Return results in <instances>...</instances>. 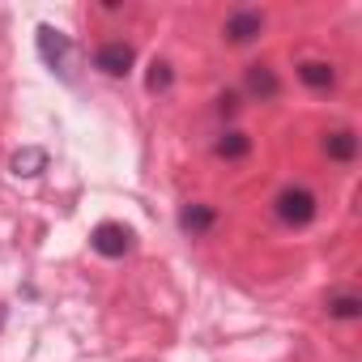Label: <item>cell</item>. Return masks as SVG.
<instances>
[{"label":"cell","mask_w":362,"mask_h":362,"mask_svg":"<svg viewBox=\"0 0 362 362\" xmlns=\"http://www.w3.org/2000/svg\"><path fill=\"white\" fill-rule=\"evenodd\" d=\"M47 149H39V145H26V149H18L13 158H9V170L18 175V179H39L43 170H47Z\"/></svg>","instance_id":"52a82bcc"},{"label":"cell","mask_w":362,"mask_h":362,"mask_svg":"<svg viewBox=\"0 0 362 362\" xmlns=\"http://www.w3.org/2000/svg\"><path fill=\"white\" fill-rule=\"evenodd\" d=\"M243 86H247V94L260 98V103H273V98L281 94V81H277V73H273L269 64H252L247 77H243Z\"/></svg>","instance_id":"8992f818"},{"label":"cell","mask_w":362,"mask_h":362,"mask_svg":"<svg viewBox=\"0 0 362 362\" xmlns=\"http://www.w3.org/2000/svg\"><path fill=\"white\" fill-rule=\"evenodd\" d=\"M0 328H5V307H0Z\"/></svg>","instance_id":"5bb4252c"},{"label":"cell","mask_w":362,"mask_h":362,"mask_svg":"<svg viewBox=\"0 0 362 362\" xmlns=\"http://www.w3.org/2000/svg\"><path fill=\"white\" fill-rule=\"evenodd\" d=\"M35 43H39L43 64L69 81V77H73V39H69L64 30H56V26H39V39H35Z\"/></svg>","instance_id":"7a4b0ae2"},{"label":"cell","mask_w":362,"mask_h":362,"mask_svg":"<svg viewBox=\"0 0 362 362\" xmlns=\"http://www.w3.org/2000/svg\"><path fill=\"white\" fill-rule=\"evenodd\" d=\"M324 153H328L332 162H354V158H358V132H354V128L328 132V136H324Z\"/></svg>","instance_id":"9c48e42d"},{"label":"cell","mask_w":362,"mask_h":362,"mask_svg":"<svg viewBox=\"0 0 362 362\" xmlns=\"http://www.w3.org/2000/svg\"><path fill=\"white\" fill-rule=\"evenodd\" d=\"M132 60H136V52H132V43H124V39H111V43H103V47L94 52V69L107 73V77H128V73H132Z\"/></svg>","instance_id":"277c9868"},{"label":"cell","mask_w":362,"mask_h":362,"mask_svg":"<svg viewBox=\"0 0 362 362\" xmlns=\"http://www.w3.org/2000/svg\"><path fill=\"white\" fill-rule=\"evenodd\" d=\"M132 243H136V235H132L124 222H98L94 235H90V247H94L98 256H107V260H124V256L132 252Z\"/></svg>","instance_id":"3957f363"},{"label":"cell","mask_w":362,"mask_h":362,"mask_svg":"<svg viewBox=\"0 0 362 362\" xmlns=\"http://www.w3.org/2000/svg\"><path fill=\"white\" fill-rule=\"evenodd\" d=\"M328 315H332V320H358V315H362V298H358L354 290H341V294L328 298Z\"/></svg>","instance_id":"8fae6325"},{"label":"cell","mask_w":362,"mask_h":362,"mask_svg":"<svg viewBox=\"0 0 362 362\" xmlns=\"http://www.w3.org/2000/svg\"><path fill=\"white\" fill-rule=\"evenodd\" d=\"M214 222H218V214L209 205H184V209H179V230H184V235H209Z\"/></svg>","instance_id":"30bf717a"},{"label":"cell","mask_w":362,"mask_h":362,"mask_svg":"<svg viewBox=\"0 0 362 362\" xmlns=\"http://www.w3.org/2000/svg\"><path fill=\"white\" fill-rule=\"evenodd\" d=\"M273 214H277V222H286V226H307V222H315L320 201H315V192H311V188L290 184V188H281V192H277Z\"/></svg>","instance_id":"6da1fadb"},{"label":"cell","mask_w":362,"mask_h":362,"mask_svg":"<svg viewBox=\"0 0 362 362\" xmlns=\"http://www.w3.org/2000/svg\"><path fill=\"white\" fill-rule=\"evenodd\" d=\"M170 81H175L170 64H166V60H153V64H149V77H145L149 94H162V90H170Z\"/></svg>","instance_id":"4fadbf2b"},{"label":"cell","mask_w":362,"mask_h":362,"mask_svg":"<svg viewBox=\"0 0 362 362\" xmlns=\"http://www.w3.org/2000/svg\"><path fill=\"white\" fill-rule=\"evenodd\" d=\"M247 153H252V136H247V132H226V136L218 141V158H226V162L247 158Z\"/></svg>","instance_id":"7c38bea8"},{"label":"cell","mask_w":362,"mask_h":362,"mask_svg":"<svg viewBox=\"0 0 362 362\" xmlns=\"http://www.w3.org/2000/svg\"><path fill=\"white\" fill-rule=\"evenodd\" d=\"M298 81H303L307 90H332V86H337V69H332L328 60H303V64H298Z\"/></svg>","instance_id":"ba28073f"},{"label":"cell","mask_w":362,"mask_h":362,"mask_svg":"<svg viewBox=\"0 0 362 362\" xmlns=\"http://www.w3.org/2000/svg\"><path fill=\"white\" fill-rule=\"evenodd\" d=\"M260 30H264V13L260 9H235L226 18V43H235V47L260 39Z\"/></svg>","instance_id":"5b68a950"}]
</instances>
